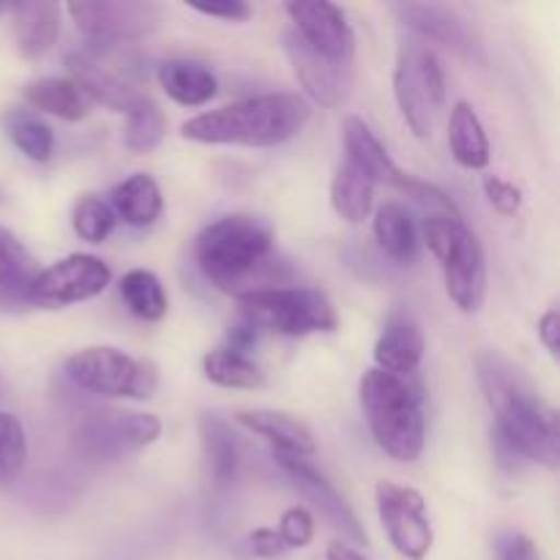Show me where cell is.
<instances>
[{"instance_id": "cell-34", "label": "cell", "mask_w": 560, "mask_h": 560, "mask_svg": "<svg viewBox=\"0 0 560 560\" xmlns=\"http://www.w3.org/2000/svg\"><path fill=\"white\" fill-rule=\"evenodd\" d=\"M27 465V435L14 413L0 410V490H9L20 481Z\"/></svg>"}, {"instance_id": "cell-36", "label": "cell", "mask_w": 560, "mask_h": 560, "mask_svg": "<svg viewBox=\"0 0 560 560\" xmlns=\"http://www.w3.org/2000/svg\"><path fill=\"white\" fill-rule=\"evenodd\" d=\"M459 224H463V217H459V213H446V211L427 213L421 233H424V244L430 246V252L438 257V260H443V257H446V252H448V246H452V238H454V233H457Z\"/></svg>"}, {"instance_id": "cell-35", "label": "cell", "mask_w": 560, "mask_h": 560, "mask_svg": "<svg viewBox=\"0 0 560 560\" xmlns=\"http://www.w3.org/2000/svg\"><path fill=\"white\" fill-rule=\"evenodd\" d=\"M115 213L109 208V202H104L102 197L85 195L77 200L74 217H71V224H74V233L80 235L88 244H104L109 238L115 228Z\"/></svg>"}, {"instance_id": "cell-10", "label": "cell", "mask_w": 560, "mask_h": 560, "mask_svg": "<svg viewBox=\"0 0 560 560\" xmlns=\"http://www.w3.org/2000/svg\"><path fill=\"white\" fill-rule=\"evenodd\" d=\"M109 282H113V271L107 262L93 255H69L55 266L42 268L31 288L27 306L58 310V306L80 304V301L102 295Z\"/></svg>"}, {"instance_id": "cell-17", "label": "cell", "mask_w": 560, "mask_h": 560, "mask_svg": "<svg viewBox=\"0 0 560 560\" xmlns=\"http://www.w3.org/2000/svg\"><path fill=\"white\" fill-rule=\"evenodd\" d=\"M424 359V334L413 317L392 315L375 342V370L397 377H410Z\"/></svg>"}, {"instance_id": "cell-21", "label": "cell", "mask_w": 560, "mask_h": 560, "mask_svg": "<svg viewBox=\"0 0 560 560\" xmlns=\"http://www.w3.org/2000/svg\"><path fill=\"white\" fill-rule=\"evenodd\" d=\"M36 257L27 246L0 224V310H22L31 299V288L38 279Z\"/></svg>"}, {"instance_id": "cell-23", "label": "cell", "mask_w": 560, "mask_h": 560, "mask_svg": "<svg viewBox=\"0 0 560 560\" xmlns=\"http://www.w3.org/2000/svg\"><path fill=\"white\" fill-rule=\"evenodd\" d=\"M402 22L408 27H413L424 42H435L443 44L448 49H468L470 47V36L465 22L454 14L452 9L438 3H399L394 5Z\"/></svg>"}, {"instance_id": "cell-28", "label": "cell", "mask_w": 560, "mask_h": 560, "mask_svg": "<svg viewBox=\"0 0 560 560\" xmlns=\"http://www.w3.org/2000/svg\"><path fill=\"white\" fill-rule=\"evenodd\" d=\"M377 246L397 262H413L419 255V228L408 208L397 200L383 202L375 211Z\"/></svg>"}, {"instance_id": "cell-20", "label": "cell", "mask_w": 560, "mask_h": 560, "mask_svg": "<svg viewBox=\"0 0 560 560\" xmlns=\"http://www.w3.org/2000/svg\"><path fill=\"white\" fill-rule=\"evenodd\" d=\"M66 66L71 71V80L88 93L93 104H104V107L115 109V113H129L131 104L142 96L137 93L124 77L109 71L102 60H96L88 52H74L66 58Z\"/></svg>"}, {"instance_id": "cell-22", "label": "cell", "mask_w": 560, "mask_h": 560, "mask_svg": "<svg viewBox=\"0 0 560 560\" xmlns=\"http://www.w3.org/2000/svg\"><path fill=\"white\" fill-rule=\"evenodd\" d=\"M200 438L202 454H206L208 479L213 490H228L238 479L241 470V446L235 441V432L224 419L213 413L200 416Z\"/></svg>"}, {"instance_id": "cell-18", "label": "cell", "mask_w": 560, "mask_h": 560, "mask_svg": "<svg viewBox=\"0 0 560 560\" xmlns=\"http://www.w3.org/2000/svg\"><path fill=\"white\" fill-rule=\"evenodd\" d=\"M11 31L22 58L42 60L60 36V5L52 0L11 3Z\"/></svg>"}, {"instance_id": "cell-38", "label": "cell", "mask_w": 560, "mask_h": 560, "mask_svg": "<svg viewBox=\"0 0 560 560\" xmlns=\"http://www.w3.org/2000/svg\"><path fill=\"white\" fill-rule=\"evenodd\" d=\"M485 191L490 206L495 208L498 213H503V217H514V213L520 211V206H523V191H520L512 180H503L498 178V175H487Z\"/></svg>"}, {"instance_id": "cell-25", "label": "cell", "mask_w": 560, "mask_h": 560, "mask_svg": "<svg viewBox=\"0 0 560 560\" xmlns=\"http://www.w3.org/2000/svg\"><path fill=\"white\" fill-rule=\"evenodd\" d=\"M159 85L173 102L184 104V107H202L217 96L219 82L211 69H206L202 63L175 58L159 66Z\"/></svg>"}, {"instance_id": "cell-41", "label": "cell", "mask_w": 560, "mask_h": 560, "mask_svg": "<svg viewBox=\"0 0 560 560\" xmlns=\"http://www.w3.org/2000/svg\"><path fill=\"white\" fill-rule=\"evenodd\" d=\"M536 334H539V339H541V345H545L547 348V353L552 355V359H558V353H560V315H558V310H550V312H545V317H541L539 320V326H536Z\"/></svg>"}, {"instance_id": "cell-13", "label": "cell", "mask_w": 560, "mask_h": 560, "mask_svg": "<svg viewBox=\"0 0 560 560\" xmlns=\"http://www.w3.org/2000/svg\"><path fill=\"white\" fill-rule=\"evenodd\" d=\"M290 22H293V33L301 42L310 44L315 52L323 58L337 60V63H353L355 58V33L350 27L348 16L339 5L334 3H288L284 5Z\"/></svg>"}, {"instance_id": "cell-8", "label": "cell", "mask_w": 560, "mask_h": 560, "mask_svg": "<svg viewBox=\"0 0 560 560\" xmlns=\"http://www.w3.org/2000/svg\"><path fill=\"white\" fill-rule=\"evenodd\" d=\"M66 11L77 31L102 47L140 42L159 22V5L145 0H74Z\"/></svg>"}, {"instance_id": "cell-24", "label": "cell", "mask_w": 560, "mask_h": 560, "mask_svg": "<svg viewBox=\"0 0 560 560\" xmlns=\"http://www.w3.org/2000/svg\"><path fill=\"white\" fill-rule=\"evenodd\" d=\"M25 102L33 109H42L55 118L69 120V124L88 118L93 107L88 93L71 77H42V80L31 82L25 85Z\"/></svg>"}, {"instance_id": "cell-39", "label": "cell", "mask_w": 560, "mask_h": 560, "mask_svg": "<svg viewBox=\"0 0 560 560\" xmlns=\"http://www.w3.org/2000/svg\"><path fill=\"white\" fill-rule=\"evenodd\" d=\"M191 9L206 16H217L224 22H246L252 16V5L244 0H219V3H191Z\"/></svg>"}, {"instance_id": "cell-3", "label": "cell", "mask_w": 560, "mask_h": 560, "mask_svg": "<svg viewBox=\"0 0 560 560\" xmlns=\"http://www.w3.org/2000/svg\"><path fill=\"white\" fill-rule=\"evenodd\" d=\"M273 252V228L257 213H228L208 224L195 244V257L208 282L222 293L255 290V277Z\"/></svg>"}, {"instance_id": "cell-37", "label": "cell", "mask_w": 560, "mask_h": 560, "mask_svg": "<svg viewBox=\"0 0 560 560\" xmlns=\"http://www.w3.org/2000/svg\"><path fill=\"white\" fill-rule=\"evenodd\" d=\"M277 530L288 550H301V547H306L315 539V517L310 514V509L290 506L282 514V520H279Z\"/></svg>"}, {"instance_id": "cell-1", "label": "cell", "mask_w": 560, "mask_h": 560, "mask_svg": "<svg viewBox=\"0 0 560 560\" xmlns=\"http://www.w3.org/2000/svg\"><path fill=\"white\" fill-rule=\"evenodd\" d=\"M481 392L495 416V438L512 457H528L556 470L560 459L558 416L509 361L495 353L476 359Z\"/></svg>"}, {"instance_id": "cell-44", "label": "cell", "mask_w": 560, "mask_h": 560, "mask_svg": "<svg viewBox=\"0 0 560 560\" xmlns=\"http://www.w3.org/2000/svg\"><path fill=\"white\" fill-rule=\"evenodd\" d=\"M3 11H9V5H5V3H0V14H3Z\"/></svg>"}, {"instance_id": "cell-19", "label": "cell", "mask_w": 560, "mask_h": 560, "mask_svg": "<svg viewBox=\"0 0 560 560\" xmlns=\"http://www.w3.org/2000/svg\"><path fill=\"white\" fill-rule=\"evenodd\" d=\"M235 421L249 432L260 435L262 441L271 443L273 454L282 457H312L315 454V438L310 427L295 416L282 413V410H238Z\"/></svg>"}, {"instance_id": "cell-27", "label": "cell", "mask_w": 560, "mask_h": 560, "mask_svg": "<svg viewBox=\"0 0 560 560\" xmlns=\"http://www.w3.org/2000/svg\"><path fill=\"white\" fill-rule=\"evenodd\" d=\"M448 148L465 170H485L490 164V140L481 118L468 102H457L448 118Z\"/></svg>"}, {"instance_id": "cell-43", "label": "cell", "mask_w": 560, "mask_h": 560, "mask_svg": "<svg viewBox=\"0 0 560 560\" xmlns=\"http://www.w3.org/2000/svg\"><path fill=\"white\" fill-rule=\"evenodd\" d=\"M328 560H370L364 556V552H359L355 547L350 545H342V541H334V545H328Z\"/></svg>"}, {"instance_id": "cell-15", "label": "cell", "mask_w": 560, "mask_h": 560, "mask_svg": "<svg viewBox=\"0 0 560 560\" xmlns=\"http://www.w3.org/2000/svg\"><path fill=\"white\" fill-rule=\"evenodd\" d=\"M279 465H282L284 474L293 479V485L299 487L301 495L334 525L342 536H348L353 545L364 547L366 545V530L361 528L359 517L355 512L350 509V503L339 495L337 487L310 463V459H301V457H282V454H273Z\"/></svg>"}, {"instance_id": "cell-2", "label": "cell", "mask_w": 560, "mask_h": 560, "mask_svg": "<svg viewBox=\"0 0 560 560\" xmlns=\"http://www.w3.org/2000/svg\"><path fill=\"white\" fill-rule=\"evenodd\" d=\"M312 118V104L299 93H266L195 115L180 137L202 145L273 148L293 140Z\"/></svg>"}, {"instance_id": "cell-6", "label": "cell", "mask_w": 560, "mask_h": 560, "mask_svg": "<svg viewBox=\"0 0 560 560\" xmlns=\"http://www.w3.org/2000/svg\"><path fill=\"white\" fill-rule=\"evenodd\" d=\"M394 96L399 113L419 140L435 131L438 118L446 107V74L435 49L424 42H405L397 52L394 69Z\"/></svg>"}, {"instance_id": "cell-29", "label": "cell", "mask_w": 560, "mask_h": 560, "mask_svg": "<svg viewBox=\"0 0 560 560\" xmlns=\"http://www.w3.org/2000/svg\"><path fill=\"white\" fill-rule=\"evenodd\" d=\"M375 184L361 170L345 162L331 180V206L348 224H361L372 211Z\"/></svg>"}, {"instance_id": "cell-32", "label": "cell", "mask_w": 560, "mask_h": 560, "mask_svg": "<svg viewBox=\"0 0 560 560\" xmlns=\"http://www.w3.org/2000/svg\"><path fill=\"white\" fill-rule=\"evenodd\" d=\"M3 131L14 148H20L31 162H49L55 151V135L38 115L25 109H11L3 115Z\"/></svg>"}, {"instance_id": "cell-40", "label": "cell", "mask_w": 560, "mask_h": 560, "mask_svg": "<svg viewBox=\"0 0 560 560\" xmlns=\"http://www.w3.org/2000/svg\"><path fill=\"white\" fill-rule=\"evenodd\" d=\"M249 550L255 552L257 558L273 560V558H282L284 552H288V547H284L282 536H279L277 528H257L249 534Z\"/></svg>"}, {"instance_id": "cell-26", "label": "cell", "mask_w": 560, "mask_h": 560, "mask_svg": "<svg viewBox=\"0 0 560 560\" xmlns=\"http://www.w3.org/2000/svg\"><path fill=\"white\" fill-rule=\"evenodd\" d=\"M115 219H124L131 228H151L159 217H162V189L153 180V175L135 173L113 189V200H109Z\"/></svg>"}, {"instance_id": "cell-9", "label": "cell", "mask_w": 560, "mask_h": 560, "mask_svg": "<svg viewBox=\"0 0 560 560\" xmlns=\"http://www.w3.org/2000/svg\"><path fill=\"white\" fill-rule=\"evenodd\" d=\"M375 503L388 541L399 556L408 560H424L430 556L435 534L427 517V501L419 490L397 481H381L375 487Z\"/></svg>"}, {"instance_id": "cell-30", "label": "cell", "mask_w": 560, "mask_h": 560, "mask_svg": "<svg viewBox=\"0 0 560 560\" xmlns=\"http://www.w3.org/2000/svg\"><path fill=\"white\" fill-rule=\"evenodd\" d=\"M202 375H206L213 386L222 388H246V392H255V388L266 386V375L260 372V366H257L249 355L230 348L211 350V353L202 359Z\"/></svg>"}, {"instance_id": "cell-12", "label": "cell", "mask_w": 560, "mask_h": 560, "mask_svg": "<svg viewBox=\"0 0 560 560\" xmlns=\"http://www.w3.org/2000/svg\"><path fill=\"white\" fill-rule=\"evenodd\" d=\"M441 262L452 304L465 315L479 312L487 301V257L479 235L465 228V222L454 233L452 246Z\"/></svg>"}, {"instance_id": "cell-14", "label": "cell", "mask_w": 560, "mask_h": 560, "mask_svg": "<svg viewBox=\"0 0 560 560\" xmlns=\"http://www.w3.org/2000/svg\"><path fill=\"white\" fill-rule=\"evenodd\" d=\"M284 49H288L295 77L304 88L306 102L328 109L348 102L350 88H353V63H337V60L323 58L293 31L284 36Z\"/></svg>"}, {"instance_id": "cell-5", "label": "cell", "mask_w": 560, "mask_h": 560, "mask_svg": "<svg viewBox=\"0 0 560 560\" xmlns=\"http://www.w3.org/2000/svg\"><path fill=\"white\" fill-rule=\"evenodd\" d=\"M241 320L257 331H273L282 337H310V334L337 331L339 317L331 299L315 288H255L235 295Z\"/></svg>"}, {"instance_id": "cell-31", "label": "cell", "mask_w": 560, "mask_h": 560, "mask_svg": "<svg viewBox=\"0 0 560 560\" xmlns=\"http://www.w3.org/2000/svg\"><path fill=\"white\" fill-rule=\"evenodd\" d=\"M118 288L120 299L126 301L131 315H137L140 320L156 323L167 315V293H164L162 282H159V277L153 271L135 268V271L124 273Z\"/></svg>"}, {"instance_id": "cell-7", "label": "cell", "mask_w": 560, "mask_h": 560, "mask_svg": "<svg viewBox=\"0 0 560 560\" xmlns=\"http://www.w3.org/2000/svg\"><path fill=\"white\" fill-rule=\"evenodd\" d=\"M66 377L98 397L148 399L159 388L156 366L109 345L85 348L66 361Z\"/></svg>"}, {"instance_id": "cell-42", "label": "cell", "mask_w": 560, "mask_h": 560, "mask_svg": "<svg viewBox=\"0 0 560 560\" xmlns=\"http://www.w3.org/2000/svg\"><path fill=\"white\" fill-rule=\"evenodd\" d=\"M501 560H541V556L528 536L512 534L509 536V541H503Z\"/></svg>"}, {"instance_id": "cell-11", "label": "cell", "mask_w": 560, "mask_h": 560, "mask_svg": "<svg viewBox=\"0 0 560 560\" xmlns=\"http://www.w3.org/2000/svg\"><path fill=\"white\" fill-rule=\"evenodd\" d=\"M162 435V421L153 413H93L80 427V446L91 457H118V454L145 448L159 441Z\"/></svg>"}, {"instance_id": "cell-33", "label": "cell", "mask_w": 560, "mask_h": 560, "mask_svg": "<svg viewBox=\"0 0 560 560\" xmlns=\"http://www.w3.org/2000/svg\"><path fill=\"white\" fill-rule=\"evenodd\" d=\"M164 131H167V118L162 107L153 98L140 96L126 113L124 145L135 153H148L164 140Z\"/></svg>"}, {"instance_id": "cell-4", "label": "cell", "mask_w": 560, "mask_h": 560, "mask_svg": "<svg viewBox=\"0 0 560 560\" xmlns=\"http://www.w3.org/2000/svg\"><path fill=\"white\" fill-rule=\"evenodd\" d=\"M359 402L377 446L397 463H416L427 443V419L421 394L408 377L383 370L364 372Z\"/></svg>"}, {"instance_id": "cell-16", "label": "cell", "mask_w": 560, "mask_h": 560, "mask_svg": "<svg viewBox=\"0 0 560 560\" xmlns=\"http://www.w3.org/2000/svg\"><path fill=\"white\" fill-rule=\"evenodd\" d=\"M342 140H345V153H348L345 162L353 164L355 170H361L372 184L397 186V189L408 191L413 175L402 173V170L397 167V162L388 156L386 145L377 140V135L370 129V124H366L364 118H359V115H348L342 124Z\"/></svg>"}]
</instances>
